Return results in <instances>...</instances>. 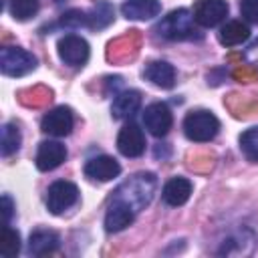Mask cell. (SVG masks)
I'll list each match as a JSON object with an SVG mask.
<instances>
[{"mask_svg":"<svg viewBox=\"0 0 258 258\" xmlns=\"http://www.w3.org/2000/svg\"><path fill=\"white\" fill-rule=\"evenodd\" d=\"M121 12L129 20H149L161 12L159 0H127L121 4Z\"/></svg>","mask_w":258,"mask_h":258,"instance_id":"d6986e66","label":"cell"},{"mask_svg":"<svg viewBox=\"0 0 258 258\" xmlns=\"http://www.w3.org/2000/svg\"><path fill=\"white\" fill-rule=\"evenodd\" d=\"M218 131H220V119L208 109L189 111L183 119V133L189 141L208 143L218 135Z\"/></svg>","mask_w":258,"mask_h":258,"instance_id":"3957f363","label":"cell"},{"mask_svg":"<svg viewBox=\"0 0 258 258\" xmlns=\"http://www.w3.org/2000/svg\"><path fill=\"white\" fill-rule=\"evenodd\" d=\"M121 173V165L111 155H95L85 163V175L95 181H109Z\"/></svg>","mask_w":258,"mask_h":258,"instance_id":"7c38bea8","label":"cell"},{"mask_svg":"<svg viewBox=\"0 0 258 258\" xmlns=\"http://www.w3.org/2000/svg\"><path fill=\"white\" fill-rule=\"evenodd\" d=\"M143 125L153 137H165L173 125V115L167 103H151L143 111Z\"/></svg>","mask_w":258,"mask_h":258,"instance_id":"52a82bcc","label":"cell"},{"mask_svg":"<svg viewBox=\"0 0 258 258\" xmlns=\"http://www.w3.org/2000/svg\"><path fill=\"white\" fill-rule=\"evenodd\" d=\"M2 216H4V224H10L12 222V216H14V202L8 194L2 196Z\"/></svg>","mask_w":258,"mask_h":258,"instance_id":"d6a6232c","label":"cell"},{"mask_svg":"<svg viewBox=\"0 0 258 258\" xmlns=\"http://www.w3.org/2000/svg\"><path fill=\"white\" fill-rule=\"evenodd\" d=\"M145 135H143V129L129 121L127 125L121 127L119 135H117V149L121 151V155L125 157H139L143 155L145 151Z\"/></svg>","mask_w":258,"mask_h":258,"instance_id":"30bf717a","label":"cell"},{"mask_svg":"<svg viewBox=\"0 0 258 258\" xmlns=\"http://www.w3.org/2000/svg\"><path fill=\"white\" fill-rule=\"evenodd\" d=\"M18 252H20V234L10 224H4L0 234V254L4 258H12Z\"/></svg>","mask_w":258,"mask_h":258,"instance_id":"d4e9b609","label":"cell"},{"mask_svg":"<svg viewBox=\"0 0 258 258\" xmlns=\"http://www.w3.org/2000/svg\"><path fill=\"white\" fill-rule=\"evenodd\" d=\"M143 77L159 89H173L175 85V69L167 60H151L143 69Z\"/></svg>","mask_w":258,"mask_h":258,"instance_id":"9a60e30c","label":"cell"},{"mask_svg":"<svg viewBox=\"0 0 258 258\" xmlns=\"http://www.w3.org/2000/svg\"><path fill=\"white\" fill-rule=\"evenodd\" d=\"M56 26H60V28H89V12L79 10V8H71V10L60 14Z\"/></svg>","mask_w":258,"mask_h":258,"instance_id":"83f0119b","label":"cell"},{"mask_svg":"<svg viewBox=\"0 0 258 258\" xmlns=\"http://www.w3.org/2000/svg\"><path fill=\"white\" fill-rule=\"evenodd\" d=\"M60 244V238L56 232L52 230H44V228H38L34 232H30V238H28V254L30 256H46V254H52Z\"/></svg>","mask_w":258,"mask_h":258,"instance_id":"ac0fdd59","label":"cell"},{"mask_svg":"<svg viewBox=\"0 0 258 258\" xmlns=\"http://www.w3.org/2000/svg\"><path fill=\"white\" fill-rule=\"evenodd\" d=\"M75 127V117H73V111L71 107H54L50 109L48 113H44L42 121H40V129L52 137H67L71 135Z\"/></svg>","mask_w":258,"mask_h":258,"instance_id":"9c48e42d","label":"cell"},{"mask_svg":"<svg viewBox=\"0 0 258 258\" xmlns=\"http://www.w3.org/2000/svg\"><path fill=\"white\" fill-rule=\"evenodd\" d=\"M67 159V147L58 141H42L36 151V167L40 171H52Z\"/></svg>","mask_w":258,"mask_h":258,"instance_id":"4fadbf2b","label":"cell"},{"mask_svg":"<svg viewBox=\"0 0 258 258\" xmlns=\"http://www.w3.org/2000/svg\"><path fill=\"white\" fill-rule=\"evenodd\" d=\"M191 16L196 24L202 28L218 26L228 16V2L226 0H196L191 8Z\"/></svg>","mask_w":258,"mask_h":258,"instance_id":"ba28073f","label":"cell"},{"mask_svg":"<svg viewBox=\"0 0 258 258\" xmlns=\"http://www.w3.org/2000/svg\"><path fill=\"white\" fill-rule=\"evenodd\" d=\"M56 48H58L60 60H62L64 64L73 67V69L83 67V64L89 60V54H91L89 42H87L83 36H79V34H64V36L58 40Z\"/></svg>","mask_w":258,"mask_h":258,"instance_id":"8992f818","label":"cell"},{"mask_svg":"<svg viewBox=\"0 0 258 258\" xmlns=\"http://www.w3.org/2000/svg\"><path fill=\"white\" fill-rule=\"evenodd\" d=\"M240 151L252 163H258V127H250L240 135Z\"/></svg>","mask_w":258,"mask_h":258,"instance_id":"4316f807","label":"cell"},{"mask_svg":"<svg viewBox=\"0 0 258 258\" xmlns=\"http://www.w3.org/2000/svg\"><path fill=\"white\" fill-rule=\"evenodd\" d=\"M254 238H252V232L248 230H238L234 234H230L224 242H222V248L218 250V254H246L248 250H244V244H252Z\"/></svg>","mask_w":258,"mask_h":258,"instance_id":"7402d4cb","label":"cell"},{"mask_svg":"<svg viewBox=\"0 0 258 258\" xmlns=\"http://www.w3.org/2000/svg\"><path fill=\"white\" fill-rule=\"evenodd\" d=\"M155 32L163 40H198V38H202V32L198 30V24L187 8L171 10L167 16H163L157 22Z\"/></svg>","mask_w":258,"mask_h":258,"instance_id":"7a4b0ae2","label":"cell"},{"mask_svg":"<svg viewBox=\"0 0 258 258\" xmlns=\"http://www.w3.org/2000/svg\"><path fill=\"white\" fill-rule=\"evenodd\" d=\"M240 14L250 24H258V0H240Z\"/></svg>","mask_w":258,"mask_h":258,"instance_id":"f1b7e54d","label":"cell"},{"mask_svg":"<svg viewBox=\"0 0 258 258\" xmlns=\"http://www.w3.org/2000/svg\"><path fill=\"white\" fill-rule=\"evenodd\" d=\"M139 44H141V34L137 30H129L127 34H123V36L115 38L113 42H109L107 58L111 62H127V60H133L137 56Z\"/></svg>","mask_w":258,"mask_h":258,"instance_id":"8fae6325","label":"cell"},{"mask_svg":"<svg viewBox=\"0 0 258 258\" xmlns=\"http://www.w3.org/2000/svg\"><path fill=\"white\" fill-rule=\"evenodd\" d=\"M157 189V177L151 171H137L133 173L129 179H125L113 194H111V202H119L123 206H127L129 210H133L135 214H139L141 210H145Z\"/></svg>","mask_w":258,"mask_h":258,"instance_id":"6da1fadb","label":"cell"},{"mask_svg":"<svg viewBox=\"0 0 258 258\" xmlns=\"http://www.w3.org/2000/svg\"><path fill=\"white\" fill-rule=\"evenodd\" d=\"M214 165V155L210 153H198L196 157H189V167L196 171H210Z\"/></svg>","mask_w":258,"mask_h":258,"instance_id":"f546056e","label":"cell"},{"mask_svg":"<svg viewBox=\"0 0 258 258\" xmlns=\"http://www.w3.org/2000/svg\"><path fill=\"white\" fill-rule=\"evenodd\" d=\"M52 99V93L50 89L38 85V87H32V89H24L18 93V101L24 105V107H44L48 101Z\"/></svg>","mask_w":258,"mask_h":258,"instance_id":"cb8c5ba5","label":"cell"},{"mask_svg":"<svg viewBox=\"0 0 258 258\" xmlns=\"http://www.w3.org/2000/svg\"><path fill=\"white\" fill-rule=\"evenodd\" d=\"M139 107H141V93L135 89H127L115 95L111 105V115L113 119H129L139 111Z\"/></svg>","mask_w":258,"mask_h":258,"instance_id":"2e32d148","label":"cell"},{"mask_svg":"<svg viewBox=\"0 0 258 258\" xmlns=\"http://www.w3.org/2000/svg\"><path fill=\"white\" fill-rule=\"evenodd\" d=\"M234 79H238L240 83H250L256 79V69H252L250 64H242L234 71Z\"/></svg>","mask_w":258,"mask_h":258,"instance_id":"4dcf8cb0","label":"cell"},{"mask_svg":"<svg viewBox=\"0 0 258 258\" xmlns=\"http://www.w3.org/2000/svg\"><path fill=\"white\" fill-rule=\"evenodd\" d=\"M38 64L36 56L20 46H4L0 50V69L6 77H24Z\"/></svg>","mask_w":258,"mask_h":258,"instance_id":"277c9868","label":"cell"},{"mask_svg":"<svg viewBox=\"0 0 258 258\" xmlns=\"http://www.w3.org/2000/svg\"><path fill=\"white\" fill-rule=\"evenodd\" d=\"M77 202H79V187L73 181L58 179V181L50 183V187L46 189V208L54 216L67 212Z\"/></svg>","mask_w":258,"mask_h":258,"instance_id":"5b68a950","label":"cell"},{"mask_svg":"<svg viewBox=\"0 0 258 258\" xmlns=\"http://www.w3.org/2000/svg\"><path fill=\"white\" fill-rule=\"evenodd\" d=\"M248 38H250V28L242 20H230L218 32V40L222 46H238Z\"/></svg>","mask_w":258,"mask_h":258,"instance_id":"ffe728a7","label":"cell"},{"mask_svg":"<svg viewBox=\"0 0 258 258\" xmlns=\"http://www.w3.org/2000/svg\"><path fill=\"white\" fill-rule=\"evenodd\" d=\"M22 143V133L18 129L16 123H4L2 125V157H10L12 153H16L20 149Z\"/></svg>","mask_w":258,"mask_h":258,"instance_id":"603a6c76","label":"cell"},{"mask_svg":"<svg viewBox=\"0 0 258 258\" xmlns=\"http://www.w3.org/2000/svg\"><path fill=\"white\" fill-rule=\"evenodd\" d=\"M244 60H246V64H250L252 69H258V38L244 50Z\"/></svg>","mask_w":258,"mask_h":258,"instance_id":"1f68e13d","label":"cell"},{"mask_svg":"<svg viewBox=\"0 0 258 258\" xmlns=\"http://www.w3.org/2000/svg\"><path fill=\"white\" fill-rule=\"evenodd\" d=\"M115 18V8L107 0H97L93 10H89V28L93 30H103L107 28Z\"/></svg>","mask_w":258,"mask_h":258,"instance_id":"44dd1931","label":"cell"},{"mask_svg":"<svg viewBox=\"0 0 258 258\" xmlns=\"http://www.w3.org/2000/svg\"><path fill=\"white\" fill-rule=\"evenodd\" d=\"M38 8H40L38 0H8V10L14 20H28L36 16Z\"/></svg>","mask_w":258,"mask_h":258,"instance_id":"484cf974","label":"cell"},{"mask_svg":"<svg viewBox=\"0 0 258 258\" xmlns=\"http://www.w3.org/2000/svg\"><path fill=\"white\" fill-rule=\"evenodd\" d=\"M191 189H194L191 181L185 179V177H179V175H177V177H171V179L163 185V189H161V198H163V202H165L167 206L177 208V206H183V204L189 200Z\"/></svg>","mask_w":258,"mask_h":258,"instance_id":"e0dca14e","label":"cell"},{"mask_svg":"<svg viewBox=\"0 0 258 258\" xmlns=\"http://www.w3.org/2000/svg\"><path fill=\"white\" fill-rule=\"evenodd\" d=\"M137 214L133 210H129L127 206L119 204V202H111L107 204V212H105V230L107 232H121L127 226H131L135 222Z\"/></svg>","mask_w":258,"mask_h":258,"instance_id":"5bb4252c","label":"cell"}]
</instances>
